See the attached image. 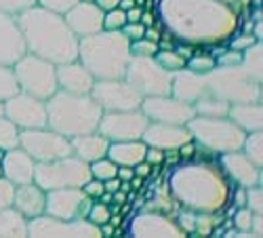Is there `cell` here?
I'll use <instances>...</instances> for the list:
<instances>
[{"mask_svg": "<svg viewBox=\"0 0 263 238\" xmlns=\"http://www.w3.org/2000/svg\"><path fill=\"white\" fill-rule=\"evenodd\" d=\"M158 19L187 45H221L240 30V13L223 0H158Z\"/></svg>", "mask_w": 263, "mask_h": 238, "instance_id": "cell-1", "label": "cell"}, {"mask_svg": "<svg viewBox=\"0 0 263 238\" xmlns=\"http://www.w3.org/2000/svg\"><path fill=\"white\" fill-rule=\"evenodd\" d=\"M168 192L175 203L198 213H221L232 198V181L219 164L209 160L175 164L168 175Z\"/></svg>", "mask_w": 263, "mask_h": 238, "instance_id": "cell-2", "label": "cell"}, {"mask_svg": "<svg viewBox=\"0 0 263 238\" xmlns=\"http://www.w3.org/2000/svg\"><path fill=\"white\" fill-rule=\"evenodd\" d=\"M26 42V51L55 66L78 59V36L65 24L63 15L38 5L15 15Z\"/></svg>", "mask_w": 263, "mask_h": 238, "instance_id": "cell-3", "label": "cell"}, {"mask_svg": "<svg viewBox=\"0 0 263 238\" xmlns=\"http://www.w3.org/2000/svg\"><path fill=\"white\" fill-rule=\"evenodd\" d=\"M128 59V40L120 32L101 30L78 38V61L93 74L95 80L124 78Z\"/></svg>", "mask_w": 263, "mask_h": 238, "instance_id": "cell-4", "label": "cell"}, {"mask_svg": "<svg viewBox=\"0 0 263 238\" xmlns=\"http://www.w3.org/2000/svg\"><path fill=\"white\" fill-rule=\"evenodd\" d=\"M47 126L53 131L65 135V137H76L84 133L97 131L99 118L103 110L99 103L89 95H74L57 91L47 101Z\"/></svg>", "mask_w": 263, "mask_h": 238, "instance_id": "cell-5", "label": "cell"}, {"mask_svg": "<svg viewBox=\"0 0 263 238\" xmlns=\"http://www.w3.org/2000/svg\"><path fill=\"white\" fill-rule=\"evenodd\" d=\"M185 126H187L192 139L200 148H206L213 154H223V152L240 150L245 137H247L242 129L234 124L228 116H221V118L194 116Z\"/></svg>", "mask_w": 263, "mask_h": 238, "instance_id": "cell-6", "label": "cell"}, {"mask_svg": "<svg viewBox=\"0 0 263 238\" xmlns=\"http://www.w3.org/2000/svg\"><path fill=\"white\" fill-rule=\"evenodd\" d=\"M11 70H13V76L17 80V86L21 93H28L32 97L47 101L53 93L59 91L57 66L42 57L26 53L19 61L13 63Z\"/></svg>", "mask_w": 263, "mask_h": 238, "instance_id": "cell-7", "label": "cell"}, {"mask_svg": "<svg viewBox=\"0 0 263 238\" xmlns=\"http://www.w3.org/2000/svg\"><path fill=\"white\" fill-rule=\"evenodd\" d=\"M206 93L223 99L228 103L261 101V84L251 80L238 68H215L204 74Z\"/></svg>", "mask_w": 263, "mask_h": 238, "instance_id": "cell-8", "label": "cell"}, {"mask_svg": "<svg viewBox=\"0 0 263 238\" xmlns=\"http://www.w3.org/2000/svg\"><path fill=\"white\" fill-rule=\"evenodd\" d=\"M89 179V162L80 160L74 154L47 162H36L34 167V184L45 192L55 188H82Z\"/></svg>", "mask_w": 263, "mask_h": 238, "instance_id": "cell-9", "label": "cell"}, {"mask_svg": "<svg viewBox=\"0 0 263 238\" xmlns=\"http://www.w3.org/2000/svg\"><path fill=\"white\" fill-rule=\"evenodd\" d=\"M124 80L141 97L171 95L173 74L160 68L154 57H130L124 70Z\"/></svg>", "mask_w": 263, "mask_h": 238, "instance_id": "cell-10", "label": "cell"}, {"mask_svg": "<svg viewBox=\"0 0 263 238\" xmlns=\"http://www.w3.org/2000/svg\"><path fill=\"white\" fill-rule=\"evenodd\" d=\"M19 148L34 158V162H47L55 158H63L72 154L70 137H65L49 126L40 129H21L19 131Z\"/></svg>", "mask_w": 263, "mask_h": 238, "instance_id": "cell-11", "label": "cell"}, {"mask_svg": "<svg viewBox=\"0 0 263 238\" xmlns=\"http://www.w3.org/2000/svg\"><path fill=\"white\" fill-rule=\"evenodd\" d=\"M28 236L32 238H101L97 226L86 219H57L42 213L28 219Z\"/></svg>", "mask_w": 263, "mask_h": 238, "instance_id": "cell-12", "label": "cell"}, {"mask_svg": "<svg viewBox=\"0 0 263 238\" xmlns=\"http://www.w3.org/2000/svg\"><path fill=\"white\" fill-rule=\"evenodd\" d=\"M91 97L99 103L103 112L137 110V107H141V101H143V97L124 78L95 80L91 89Z\"/></svg>", "mask_w": 263, "mask_h": 238, "instance_id": "cell-13", "label": "cell"}, {"mask_svg": "<svg viewBox=\"0 0 263 238\" xmlns=\"http://www.w3.org/2000/svg\"><path fill=\"white\" fill-rule=\"evenodd\" d=\"M147 116L139 110H122V112H103L97 124V131L107 141H128V139H141Z\"/></svg>", "mask_w": 263, "mask_h": 238, "instance_id": "cell-14", "label": "cell"}, {"mask_svg": "<svg viewBox=\"0 0 263 238\" xmlns=\"http://www.w3.org/2000/svg\"><path fill=\"white\" fill-rule=\"evenodd\" d=\"M93 205L82 188H55L45 192V213L57 219H86Z\"/></svg>", "mask_w": 263, "mask_h": 238, "instance_id": "cell-15", "label": "cell"}, {"mask_svg": "<svg viewBox=\"0 0 263 238\" xmlns=\"http://www.w3.org/2000/svg\"><path fill=\"white\" fill-rule=\"evenodd\" d=\"M139 110L147 116L149 122H166V124H187L196 116L192 103L181 101L173 95L143 97Z\"/></svg>", "mask_w": 263, "mask_h": 238, "instance_id": "cell-16", "label": "cell"}, {"mask_svg": "<svg viewBox=\"0 0 263 238\" xmlns=\"http://www.w3.org/2000/svg\"><path fill=\"white\" fill-rule=\"evenodd\" d=\"M5 116L19 129H40L47 126V105L38 97L17 91L5 99Z\"/></svg>", "mask_w": 263, "mask_h": 238, "instance_id": "cell-17", "label": "cell"}, {"mask_svg": "<svg viewBox=\"0 0 263 238\" xmlns=\"http://www.w3.org/2000/svg\"><path fill=\"white\" fill-rule=\"evenodd\" d=\"M126 232L137 238H185L181 228L160 211H141L128 222Z\"/></svg>", "mask_w": 263, "mask_h": 238, "instance_id": "cell-18", "label": "cell"}, {"mask_svg": "<svg viewBox=\"0 0 263 238\" xmlns=\"http://www.w3.org/2000/svg\"><path fill=\"white\" fill-rule=\"evenodd\" d=\"M219 167H221L223 175L236 184V186H255L261 184V169L255 167L245 154L242 150H234V152H223L219 154Z\"/></svg>", "mask_w": 263, "mask_h": 238, "instance_id": "cell-19", "label": "cell"}, {"mask_svg": "<svg viewBox=\"0 0 263 238\" xmlns=\"http://www.w3.org/2000/svg\"><path fill=\"white\" fill-rule=\"evenodd\" d=\"M28 51L15 15L0 11V66H13Z\"/></svg>", "mask_w": 263, "mask_h": 238, "instance_id": "cell-20", "label": "cell"}, {"mask_svg": "<svg viewBox=\"0 0 263 238\" xmlns=\"http://www.w3.org/2000/svg\"><path fill=\"white\" fill-rule=\"evenodd\" d=\"M65 24L70 26V30L82 38V36H91L103 30V11L95 3H76L68 13L63 15Z\"/></svg>", "mask_w": 263, "mask_h": 238, "instance_id": "cell-21", "label": "cell"}, {"mask_svg": "<svg viewBox=\"0 0 263 238\" xmlns=\"http://www.w3.org/2000/svg\"><path fill=\"white\" fill-rule=\"evenodd\" d=\"M192 135L185 124H166V122H147L141 141L160 150H177L181 143L190 141Z\"/></svg>", "mask_w": 263, "mask_h": 238, "instance_id": "cell-22", "label": "cell"}, {"mask_svg": "<svg viewBox=\"0 0 263 238\" xmlns=\"http://www.w3.org/2000/svg\"><path fill=\"white\" fill-rule=\"evenodd\" d=\"M57 84H59V91L74 93V95H89L95 84V78L78 59H74L57 66Z\"/></svg>", "mask_w": 263, "mask_h": 238, "instance_id": "cell-23", "label": "cell"}, {"mask_svg": "<svg viewBox=\"0 0 263 238\" xmlns=\"http://www.w3.org/2000/svg\"><path fill=\"white\" fill-rule=\"evenodd\" d=\"M0 167H3V177L13 181L15 186L34 181V167H36V162H34V158L26 152V150H21V148L7 150Z\"/></svg>", "mask_w": 263, "mask_h": 238, "instance_id": "cell-24", "label": "cell"}, {"mask_svg": "<svg viewBox=\"0 0 263 238\" xmlns=\"http://www.w3.org/2000/svg\"><path fill=\"white\" fill-rule=\"evenodd\" d=\"M204 93H206L204 74H196V72H190L185 68L173 74V80H171V95L173 97L187 101V103H194Z\"/></svg>", "mask_w": 263, "mask_h": 238, "instance_id": "cell-25", "label": "cell"}, {"mask_svg": "<svg viewBox=\"0 0 263 238\" xmlns=\"http://www.w3.org/2000/svg\"><path fill=\"white\" fill-rule=\"evenodd\" d=\"M13 207L24 215L26 219H32L36 215L45 213V190L36 186L34 181L15 186V196H13Z\"/></svg>", "mask_w": 263, "mask_h": 238, "instance_id": "cell-26", "label": "cell"}, {"mask_svg": "<svg viewBox=\"0 0 263 238\" xmlns=\"http://www.w3.org/2000/svg\"><path fill=\"white\" fill-rule=\"evenodd\" d=\"M72 143V154L78 156L80 160L84 162H93V160H99L107 154V145L109 141L99 133V131H93V133H84V135H76L70 139Z\"/></svg>", "mask_w": 263, "mask_h": 238, "instance_id": "cell-27", "label": "cell"}, {"mask_svg": "<svg viewBox=\"0 0 263 238\" xmlns=\"http://www.w3.org/2000/svg\"><path fill=\"white\" fill-rule=\"evenodd\" d=\"M228 118L234 124H238L245 133L261 131V129H263V105H261V101L230 103Z\"/></svg>", "mask_w": 263, "mask_h": 238, "instance_id": "cell-28", "label": "cell"}, {"mask_svg": "<svg viewBox=\"0 0 263 238\" xmlns=\"http://www.w3.org/2000/svg\"><path fill=\"white\" fill-rule=\"evenodd\" d=\"M145 143L141 139H128V141H109L107 145V158L116 162L118 167H135L145 156Z\"/></svg>", "mask_w": 263, "mask_h": 238, "instance_id": "cell-29", "label": "cell"}, {"mask_svg": "<svg viewBox=\"0 0 263 238\" xmlns=\"http://www.w3.org/2000/svg\"><path fill=\"white\" fill-rule=\"evenodd\" d=\"M0 238H28V219L15 207L0 209Z\"/></svg>", "mask_w": 263, "mask_h": 238, "instance_id": "cell-30", "label": "cell"}, {"mask_svg": "<svg viewBox=\"0 0 263 238\" xmlns=\"http://www.w3.org/2000/svg\"><path fill=\"white\" fill-rule=\"evenodd\" d=\"M240 70H242L251 80L259 82L263 80V45L257 40L255 45L242 51V59H240Z\"/></svg>", "mask_w": 263, "mask_h": 238, "instance_id": "cell-31", "label": "cell"}, {"mask_svg": "<svg viewBox=\"0 0 263 238\" xmlns=\"http://www.w3.org/2000/svg\"><path fill=\"white\" fill-rule=\"evenodd\" d=\"M192 105H194L196 116H209V118L228 116V110H230V103L228 101L219 99L215 95H209V93H204L202 97H198Z\"/></svg>", "mask_w": 263, "mask_h": 238, "instance_id": "cell-32", "label": "cell"}, {"mask_svg": "<svg viewBox=\"0 0 263 238\" xmlns=\"http://www.w3.org/2000/svg\"><path fill=\"white\" fill-rule=\"evenodd\" d=\"M242 154L255 164V167H263V133L261 131H251L247 133L245 141H242Z\"/></svg>", "mask_w": 263, "mask_h": 238, "instance_id": "cell-33", "label": "cell"}, {"mask_svg": "<svg viewBox=\"0 0 263 238\" xmlns=\"http://www.w3.org/2000/svg\"><path fill=\"white\" fill-rule=\"evenodd\" d=\"M19 131L21 129L9 120L7 116L0 118V150H13V148H19Z\"/></svg>", "mask_w": 263, "mask_h": 238, "instance_id": "cell-34", "label": "cell"}, {"mask_svg": "<svg viewBox=\"0 0 263 238\" xmlns=\"http://www.w3.org/2000/svg\"><path fill=\"white\" fill-rule=\"evenodd\" d=\"M154 59H156V63L160 68H164L171 74H175V72H179V70L185 68V59L175 49H171V51H156Z\"/></svg>", "mask_w": 263, "mask_h": 238, "instance_id": "cell-35", "label": "cell"}, {"mask_svg": "<svg viewBox=\"0 0 263 238\" xmlns=\"http://www.w3.org/2000/svg\"><path fill=\"white\" fill-rule=\"evenodd\" d=\"M217 68V61L215 55H204V53H194L192 57L185 59V70L196 72V74H209L211 70Z\"/></svg>", "mask_w": 263, "mask_h": 238, "instance_id": "cell-36", "label": "cell"}, {"mask_svg": "<svg viewBox=\"0 0 263 238\" xmlns=\"http://www.w3.org/2000/svg\"><path fill=\"white\" fill-rule=\"evenodd\" d=\"M89 171H91V177L93 179H99V181H105L109 177H116V171H118V164L112 162L107 156L99 158V160H93L89 164Z\"/></svg>", "mask_w": 263, "mask_h": 238, "instance_id": "cell-37", "label": "cell"}, {"mask_svg": "<svg viewBox=\"0 0 263 238\" xmlns=\"http://www.w3.org/2000/svg\"><path fill=\"white\" fill-rule=\"evenodd\" d=\"M130 57H154L158 51V42H152L147 38H137L128 42Z\"/></svg>", "mask_w": 263, "mask_h": 238, "instance_id": "cell-38", "label": "cell"}, {"mask_svg": "<svg viewBox=\"0 0 263 238\" xmlns=\"http://www.w3.org/2000/svg\"><path fill=\"white\" fill-rule=\"evenodd\" d=\"M19 91L13 70L9 66H0V99H7Z\"/></svg>", "mask_w": 263, "mask_h": 238, "instance_id": "cell-39", "label": "cell"}, {"mask_svg": "<svg viewBox=\"0 0 263 238\" xmlns=\"http://www.w3.org/2000/svg\"><path fill=\"white\" fill-rule=\"evenodd\" d=\"M245 207L251 209L253 213H263V190H261V184L245 188Z\"/></svg>", "mask_w": 263, "mask_h": 238, "instance_id": "cell-40", "label": "cell"}, {"mask_svg": "<svg viewBox=\"0 0 263 238\" xmlns=\"http://www.w3.org/2000/svg\"><path fill=\"white\" fill-rule=\"evenodd\" d=\"M124 24H126V15H124L122 9L114 7V9H109V11H103V30L118 32Z\"/></svg>", "mask_w": 263, "mask_h": 238, "instance_id": "cell-41", "label": "cell"}, {"mask_svg": "<svg viewBox=\"0 0 263 238\" xmlns=\"http://www.w3.org/2000/svg\"><path fill=\"white\" fill-rule=\"evenodd\" d=\"M109 205H105V203H95L93 200V205H91V209H89V213H86V222H91L93 226H101V224H105L107 219H109Z\"/></svg>", "mask_w": 263, "mask_h": 238, "instance_id": "cell-42", "label": "cell"}, {"mask_svg": "<svg viewBox=\"0 0 263 238\" xmlns=\"http://www.w3.org/2000/svg\"><path fill=\"white\" fill-rule=\"evenodd\" d=\"M76 3H80V0H36L38 7L53 11V13H59V15H65Z\"/></svg>", "mask_w": 263, "mask_h": 238, "instance_id": "cell-43", "label": "cell"}, {"mask_svg": "<svg viewBox=\"0 0 263 238\" xmlns=\"http://www.w3.org/2000/svg\"><path fill=\"white\" fill-rule=\"evenodd\" d=\"M230 40V49H234V51H240V53H242L245 49H249L251 45H255V42H257V38L253 36V34H247V32H236L234 36H230L228 38ZM261 42V40H259Z\"/></svg>", "mask_w": 263, "mask_h": 238, "instance_id": "cell-44", "label": "cell"}, {"mask_svg": "<svg viewBox=\"0 0 263 238\" xmlns=\"http://www.w3.org/2000/svg\"><path fill=\"white\" fill-rule=\"evenodd\" d=\"M240 59H242V53H240V51H234V49H230V51H221V53L215 57L217 68H238V66H240Z\"/></svg>", "mask_w": 263, "mask_h": 238, "instance_id": "cell-45", "label": "cell"}, {"mask_svg": "<svg viewBox=\"0 0 263 238\" xmlns=\"http://www.w3.org/2000/svg\"><path fill=\"white\" fill-rule=\"evenodd\" d=\"M36 5V0H0V11H5L9 15H19L21 11H26Z\"/></svg>", "mask_w": 263, "mask_h": 238, "instance_id": "cell-46", "label": "cell"}, {"mask_svg": "<svg viewBox=\"0 0 263 238\" xmlns=\"http://www.w3.org/2000/svg\"><path fill=\"white\" fill-rule=\"evenodd\" d=\"M13 196H15V184L9 181L7 177H0V209L13 207Z\"/></svg>", "mask_w": 263, "mask_h": 238, "instance_id": "cell-47", "label": "cell"}, {"mask_svg": "<svg viewBox=\"0 0 263 238\" xmlns=\"http://www.w3.org/2000/svg\"><path fill=\"white\" fill-rule=\"evenodd\" d=\"M251 219H253V211L247 207H240L234 215V228L240 232H251Z\"/></svg>", "mask_w": 263, "mask_h": 238, "instance_id": "cell-48", "label": "cell"}, {"mask_svg": "<svg viewBox=\"0 0 263 238\" xmlns=\"http://www.w3.org/2000/svg\"><path fill=\"white\" fill-rule=\"evenodd\" d=\"M143 30H145V28L139 24V21H133V24H130V21H126V24H124V26H122L118 32H120V34H122V36H124L128 42H130V40L143 38Z\"/></svg>", "mask_w": 263, "mask_h": 238, "instance_id": "cell-49", "label": "cell"}, {"mask_svg": "<svg viewBox=\"0 0 263 238\" xmlns=\"http://www.w3.org/2000/svg\"><path fill=\"white\" fill-rule=\"evenodd\" d=\"M82 192H84L89 198L97 200V198L101 196V194H103V181H99V179H93V177H91L89 181H86V184L82 186Z\"/></svg>", "mask_w": 263, "mask_h": 238, "instance_id": "cell-50", "label": "cell"}, {"mask_svg": "<svg viewBox=\"0 0 263 238\" xmlns=\"http://www.w3.org/2000/svg\"><path fill=\"white\" fill-rule=\"evenodd\" d=\"M143 160L149 162V164H158V167H160V164L164 162V150L147 145V148H145V156H143Z\"/></svg>", "mask_w": 263, "mask_h": 238, "instance_id": "cell-51", "label": "cell"}, {"mask_svg": "<svg viewBox=\"0 0 263 238\" xmlns=\"http://www.w3.org/2000/svg\"><path fill=\"white\" fill-rule=\"evenodd\" d=\"M251 232L255 234V238H261V236H263V215H261V213H253Z\"/></svg>", "mask_w": 263, "mask_h": 238, "instance_id": "cell-52", "label": "cell"}, {"mask_svg": "<svg viewBox=\"0 0 263 238\" xmlns=\"http://www.w3.org/2000/svg\"><path fill=\"white\" fill-rule=\"evenodd\" d=\"M152 167L154 164H149V162H145V160H141V162H137L135 167H133V171H135V175L137 177H149V173H152Z\"/></svg>", "mask_w": 263, "mask_h": 238, "instance_id": "cell-53", "label": "cell"}, {"mask_svg": "<svg viewBox=\"0 0 263 238\" xmlns=\"http://www.w3.org/2000/svg\"><path fill=\"white\" fill-rule=\"evenodd\" d=\"M133 175H135L133 167H118V171H116V177L120 181H130V179H133Z\"/></svg>", "mask_w": 263, "mask_h": 238, "instance_id": "cell-54", "label": "cell"}, {"mask_svg": "<svg viewBox=\"0 0 263 238\" xmlns=\"http://www.w3.org/2000/svg\"><path fill=\"white\" fill-rule=\"evenodd\" d=\"M175 51H177L183 59H187V57H192V55H194V45H187V42H179V45L175 47Z\"/></svg>", "mask_w": 263, "mask_h": 238, "instance_id": "cell-55", "label": "cell"}, {"mask_svg": "<svg viewBox=\"0 0 263 238\" xmlns=\"http://www.w3.org/2000/svg\"><path fill=\"white\" fill-rule=\"evenodd\" d=\"M141 13H143V9L141 7H130L128 11H124V15H126V21H139V17H141Z\"/></svg>", "mask_w": 263, "mask_h": 238, "instance_id": "cell-56", "label": "cell"}, {"mask_svg": "<svg viewBox=\"0 0 263 238\" xmlns=\"http://www.w3.org/2000/svg\"><path fill=\"white\" fill-rule=\"evenodd\" d=\"M139 24H141L143 28H147V26H154V24H156V17H154V13L143 11V13H141V17H139Z\"/></svg>", "mask_w": 263, "mask_h": 238, "instance_id": "cell-57", "label": "cell"}, {"mask_svg": "<svg viewBox=\"0 0 263 238\" xmlns=\"http://www.w3.org/2000/svg\"><path fill=\"white\" fill-rule=\"evenodd\" d=\"M120 0H95V5L101 9V11H109V9H114L118 7Z\"/></svg>", "mask_w": 263, "mask_h": 238, "instance_id": "cell-58", "label": "cell"}, {"mask_svg": "<svg viewBox=\"0 0 263 238\" xmlns=\"http://www.w3.org/2000/svg\"><path fill=\"white\" fill-rule=\"evenodd\" d=\"M234 205L240 209V207H245V188L242 186H238L236 194H234Z\"/></svg>", "mask_w": 263, "mask_h": 238, "instance_id": "cell-59", "label": "cell"}, {"mask_svg": "<svg viewBox=\"0 0 263 238\" xmlns=\"http://www.w3.org/2000/svg\"><path fill=\"white\" fill-rule=\"evenodd\" d=\"M141 186H143V177L133 175V179H130V188H133V190H139Z\"/></svg>", "mask_w": 263, "mask_h": 238, "instance_id": "cell-60", "label": "cell"}, {"mask_svg": "<svg viewBox=\"0 0 263 238\" xmlns=\"http://www.w3.org/2000/svg\"><path fill=\"white\" fill-rule=\"evenodd\" d=\"M5 116V99H0V118Z\"/></svg>", "mask_w": 263, "mask_h": 238, "instance_id": "cell-61", "label": "cell"}, {"mask_svg": "<svg viewBox=\"0 0 263 238\" xmlns=\"http://www.w3.org/2000/svg\"><path fill=\"white\" fill-rule=\"evenodd\" d=\"M84 3H95V0H84Z\"/></svg>", "mask_w": 263, "mask_h": 238, "instance_id": "cell-62", "label": "cell"}]
</instances>
